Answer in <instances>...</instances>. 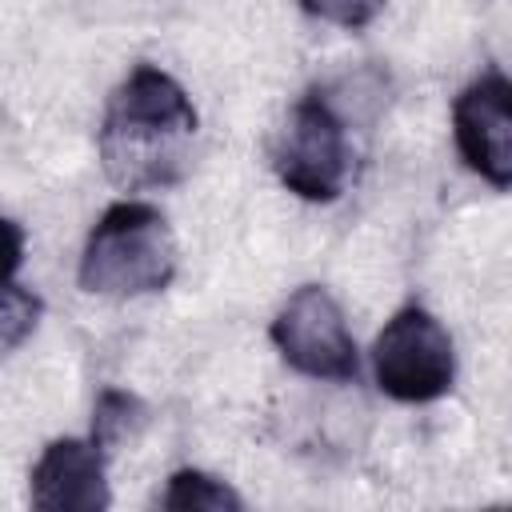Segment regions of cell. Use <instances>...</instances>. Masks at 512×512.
<instances>
[{
    "instance_id": "1",
    "label": "cell",
    "mask_w": 512,
    "mask_h": 512,
    "mask_svg": "<svg viewBox=\"0 0 512 512\" xmlns=\"http://www.w3.org/2000/svg\"><path fill=\"white\" fill-rule=\"evenodd\" d=\"M200 116L188 92L156 64H136L108 96L100 120V164L104 176L124 192L168 188L192 164V140Z\"/></svg>"
},
{
    "instance_id": "2",
    "label": "cell",
    "mask_w": 512,
    "mask_h": 512,
    "mask_svg": "<svg viewBox=\"0 0 512 512\" xmlns=\"http://www.w3.org/2000/svg\"><path fill=\"white\" fill-rule=\"evenodd\" d=\"M176 236L160 208L144 200L112 204L88 232L80 256V288L96 296L164 292L176 276Z\"/></svg>"
},
{
    "instance_id": "3",
    "label": "cell",
    "mask_w": 512,
    "mask_h": 512,
    "mask_svg": "<svg viewBox=\"0 0 512 512\" xmlns=\"http://www.w3.org/2000/svg\"><path fill=\"white\" fill-rule=\"evenodd\" d=\"M272 168L300 200H336L352 176V140L324 96H304L272 140Z\"/></svg>"
},
{
    "instance_id": "4",
    "label": "cell",
    "mask_w": 512,
    "mask_h": 512,
    "mask_svg": "<svg viewBox=\"0 0 512 512\" xmlns=\"http://www.w3.org/2000/svg\"><path fill=\"white\" fill-rule=\"evenodd\" d=\"M376 388L400 404L440 400L456 380V348L448 328L428 308H400L372 344Z\"/></svg>"
},
{
    "instance_id": "5",
    "label": "cell",
    "mask_w": 512,
    "mask_h": 512,
    "mask_svg": "<svg viewBox=\"0 0 512 512\" xmlns=\"http://www.w3.org/2000/svg\"><path fill=\"white\" fill-rule=\"evenodd\" d=\"M272 344L296 368L300 376L312 380H356L360 372V352L348 332V320L336 304V296L320 284L296 288L284 308L276 312L268 328Z\"/></svg>"
},
{
    "instance_id": "6",
    "label": "cell",
    "mask_w": 512,
    "mask_h": 512,
    "mask_svg": "<svg viewBox=\"0 0 512 512\" xmlns=\"http://www.w3.org/2000/svg\"><path fill=\"white\" fill-rule=\"evenodd\" d=\"M452 132L464 164L492 188L512 184V84L504 72H484L452 104Z\"/></svg>"
},
{
    "instance_id": "7",
    "label": "cell",
    "mask_w": 512,
    "mask_h": 512,
    "mask_svg": "<svg viewBox=\"0 0 512 512\" xmlns=\"http://www.w3.org/2000/svg\"><path fill=\"white\" fill-rule=\"evenodd\" d=\"M28 496L40 512H100L108 508L104 452L92 440H52L28 476Z\"/></svg>"
},
{
    "instance_id": "8",
    "label": "cell",
    "mask_w": 512,
    "mask_h": 512,
    "mask_svg": "<svg viewBox=\"0 0 512 512\" xmlns=\"http://www.w3.org/2000/svg\"><path fill=\"white\" fill-rule=\"evenodd\" d=\"M160 504L172 512H236L244 500L220 476H208L200 468H180L168 476Z\"/></svg>"
},
{
    "instance_id": "9",
    "label": "cell",
    "mask_w": 512,
    "mask_h": 512,
    "mask_svg": "<svg viewBox=\"0 0 512 512\" xmlns=\"http://www.w3.org/2000/svg\"><path fill=\"white\" fill-rule=\"evenodd\" d=\"M148 420V408L140 396L132 392H120V388H104L96 408H92V444L100 452H112L120 440L136 436Z\"/></svg>"
},
{
    "instance_id": "10",
    "label": "cell",
    "mask_w": 512,
    "mask_h": 512,
    "mask_svg": "<svg viewBox=\"0 0 512 512\" xmlns=\"http://www.w3.org/2000/svg\"><path fill=\"white\" fill-rule=\"evenodd\" d=\"M40 312H44V304H40L36 292H28V288L4 280V284H0V352L20 348V344L36 332Z\"/></svg>"
},
{
    "instance_id": "11",
    "label": "cell",
    "mask_w": 512,
    "mask_h": 512,
    "mask_svg": "<svg viewBox=\"0 0 512 512\" xmlns=\"http://www.w3.org/2000/svg\"><path fill=\"white\" fill-rule=\"evenodd\" d=\"M388 0H300V8L316 20L340 24V28H364L384 12Z\"/></svg>"
},
{
    "instance_id": "12",
    "label": "cell",
    "mask_w": 512,
    "mask_h": 512,
    "mask_svg": "<svg viewBox=\"0 0 512 512\" xmlns=\"http://www.w3.org/2000/svg\"><path fill=\"white\" fill-rule=\"evenodd\" d=\"M20 256H24V232L16 220L0 216V284L12 280V272L20 268Z\"/></svg>"
}]
</instances>
